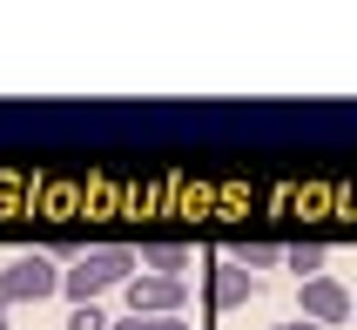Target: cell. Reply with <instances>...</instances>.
Wrapping results in <instances>:
<instances>
[{
    "instance_id": "cell-1",
    "label": "cell",
    "mask_w": 357,
    "mask_h": 330,
    "mask_svg": "<svg viewBox=\"0 0 357 330\" xmlns=\"http://www.w3.org/2000/svg\"><path fill=\"white\" fill-rule=\"evenodd\" d=\"M142 276V250H128V243H108V250H88L81 256V263H68V270H61V290H68V303H95L101 290H128V283H135Z\"/></svg>"
},
{
    "instance_id": "cell-2",
    "label": "cell",
    "mask_w": 357,
    "mask_h": 330,
    "mask_svg": "<svg viewBox=\"0 0 357 330\" xmlns=\"http://www.w3.org/2000/svg\"><path fill=\"white\" fill-rule=\"evenodd\" d=\"M61 290V270L47 256H14L7 270H0V317L14 310V303H40V297Z\"/></svg>"
},
{
    "instance_id": "cell-3",
    "label": "cell",
    "mask_w": 357,
    "mask_h": 330,
    "mask_svg": "<svg viewBox=\"0 0 357 330\" xmlns=\"http://www.w3.org/2000/svg\"><path fill=\"white\" fill-rule=\"evenodd\" d=\"M351 310H357V297L344 290L337 276H310V283H297V317H310V324H351Z\"/></svg>"
},
{
    "instance_id": "cell-4",
    "label": "cell",
    "mask_w": 357,
    "mask_h": 330,
    "mask_svg": "<svg viewBox=\"0 0 357 330\" xmlns=\"http://www.w3.org/2000/svg\"><path fill=\"white\" fill-rule=\"evenodd\" d=\"M121 297H128V317H182L189 283H176V276H135Z\"/></svg>"
},
{
    "instance_id": "cell-5",
    "label": "cell",
    "mask_w": 357,
    "mask_h": 330,
    "mask_svg": "<svg viewBox=\"0 0 357 330\" xmlns=\"http://www.w3.org/2000/svg\"><path fill=\"white\" fill-rule=\"evenodd\" d=\"M257 290H263V283H257L250 270H236L229 256H222V263H209V303H216V310H243Z\"/></svg>"
},
{
    "instance_id": "cell-6",
    "label": "cell",
    "mask_w": 357,
    "mask_h": 330,
    "mask_svg": "<svg viewBox=\"0 0 357 330\" xmlns=\"http://www.w3.org/2000/svg\"><path fill=\"white\" fill-rule=\"evenodd\" d=\"M189 263H196V256L182 250V243H142V276H189Z\"/></svg>"
},
{
    "instance_id": "cell-7",
    "label": "cell",
    "mask_w": 357,
    "mask_h": 330,
    "mask_svg": "<svg viewBox=\"0 0 357 330\" xmlns=\"http://www.w3.org/2000/svg\"><path fill=\"white\" fill-rule=\"evenodd\" d=\"M283 270H297V283L324 276V243H290V250H283Z\"/></svg>"
},
{
    "instance_id": "cell-8",
    "label": "cell",
    "mask_w": 357,
    "mask_h": 330,
    "mask_svg": "<svg viewBox=\"0 0 357 330\" xmlns=\"http://www.w3.org/2000/svg\"><path fill=\"white\" fill-rule=\"evenodd\" d=\"M229 263H236V270H250V276H257V270H270V263H283V250H270V243H243V250L229 256Z\"/></svg>"
},
{
    "instance_id": "cell-9",
    "label": "cell",
    "mask_w": 357,
    "mask_h": 330,
    "mask_svg": "<svg viewBox=\"0 0 357 330\" xmlns=\"http://www.w3.org/2000/svg\"><path fill=\"white\" fill-rule=\"evenodd\" d=\"M115 317H101V303H81L75 317H68V330H108Z\"/></svg>"
},
{
    "instance_id": "cell-10",
    "label": "cell",
    "mask_w": 357,
    "mask_h": 330,
    "mask_svg": "<svg viewBox=\"0 0 357 330\" xmlns=\"http://www.w3.org/2000/svg\"><path fill=\"white\" fill-rule=\"evenodd\" d=\"M149 330H189V317H149Z\"/></svg>"
},
{
    "instance_id": "cell-11",
    "label": "cell",
    "mask_w": 357,
    "mask_h": 330,
    "mask_svg": "<svg viewBox=\"0 0 357 330\" xmlns=\"http://www.w3.org/2000/svg\"><path fill=\"white\" fill-rule=\"evenodd\" d=\"M108 330H149V317H115Z\"/></svg>"
},
{
    "instance_id": "cell-12",
    "label": "cell",
    "mask_w": 357,
    "mask_h": 330,
    "mask_svg": "<svg viewBox=\"0 0 357 330\" xmlns=\"http://www.w3.org/2000/svg\"><path fill=\"white\" fill-rule=\"evenodd\" d=\"M270 330H324V324H310V317H297V324H270Z\"/></svg>"
},
{
    "instance_id": "cell-13",
    "label": "cell",
    "mask_w": 357,
    "mask_h": 330,
    "mask_svg": "<svg viewBox=\"0 0 357 330\" xmlns=\"http://www.w3.org/2000/svg\"><path fill=\"white\" fill-rule=\"evenodd\" d=\"M0 330H7V317H0Z\"/></svg>"
},
{
    "instance_id": "cell-14",
    "label": "cell",
    "mask_w": 357,
    "mask_h": 330,
    "mask_svg": "<svg viewBox=\"0 0 357 330\" xmlns=\"http://www.w3.org/2000/svg\"><path fill=\"white\" fill-rule=\"evenodd\" d=\"M351 324H357V310H351Z\"/></svg>"
}]
</instances>
